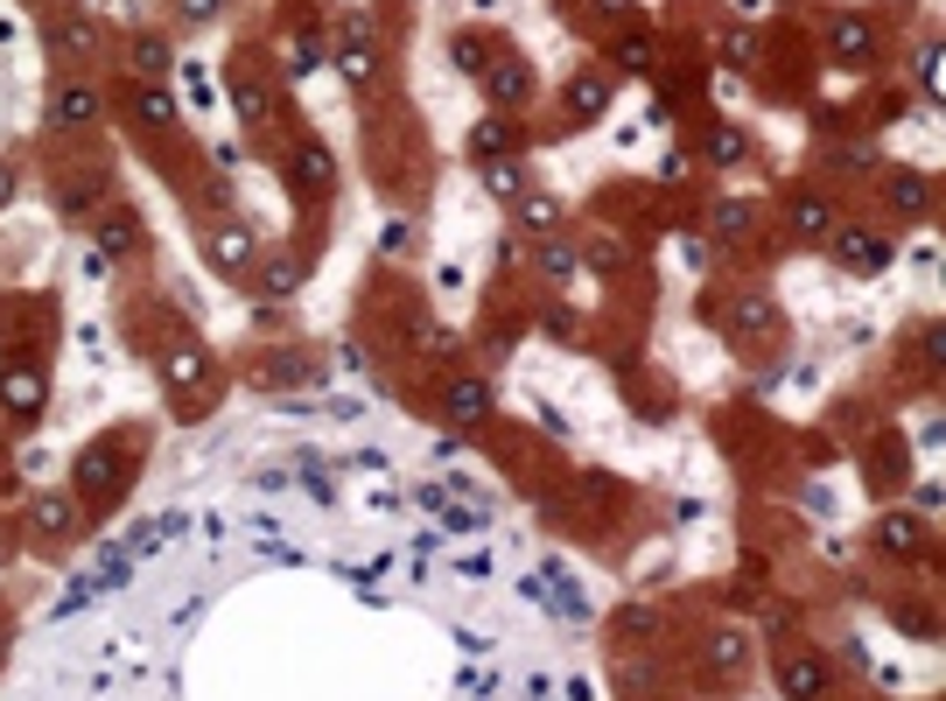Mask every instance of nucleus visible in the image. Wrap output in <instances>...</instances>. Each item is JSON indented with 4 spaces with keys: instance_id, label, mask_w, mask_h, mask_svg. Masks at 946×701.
I'll use <instances>...</instances> for the list:
<instances>
[{
    "instance_id": "f257e3e1",
    "label": "nucleus",
    "mask_w": 946,
    "mask_h": 701,
    "mask_svg": "<svg viewBox=\"0 0 946 701\" xmlns=\"http://www.w3.org/2000/svg\"><path fill=\"white\" fill-rule=\"evenodd\" d=\"M821 43H827V56L835 64H848V70H862V64H877V14H856V8H835L827 14V29H821Z\"/></svg>"
},
{
    "instance_id": "f03ea898",
    "label": "nucleus",
    "mask_w": 946,
    "mask_h": 701,
    "mask_svg": "<svg viewBox=\"0 0 946 701\" xmlns=\"http://www.w3.org/2000/svg\"><path fill=\"white\" fill-rule=\"evenodd\" d=\"M827 253H835L848 274H883L898 260V245L883 232H869V224H835V232H827Z\"/></svg>"
},
{
    "instance_id": "7ed1b4c3",
    "label": "nucleus",
    "mask_w": 946,
    "mask_h": 701,
    "mask_svg": "<svg viewBox=\"0 0 946 701\" xmlns=\"http://www.w3.org/2000/svg\"><path fill=\"white\" fill-rule=\"evenodd\" d=\"M70 484H78V499H85V505H106V499H120V484H127L120 442H99V449H85V457H78V470H70Z\"/></svg>"
},
{
    "instance_id": "20e7f679",
    "label": "nucleus",
    "mask_w": 946,
    "mask_h": 701,
    "mask_svg": "<svg viewBox=\"0 0 946 701\" xmlns=\"http://www.w3.org/2000/svg\"><path fill=\"white\" fill-rule=\"evenodd\" d=\"M610 99H617V70H575V78H568V120L575 127H596L603 112H610Z\"/></svg>"
},
{
    "instance_id": "39448f33",
    "label": "nucleus",
    "mask_w": 946,
    "mask_h": 701,
    "mask_svg": "<svg viewBox=\"0 0 946 701\" xmlns=\"http://www.w3.org/2000/svg\"><path fill=\"white\" fill-rule=\"evenodd\" d=\"M883 197H891L898 218H925L939 204V183L925 176V168H891V176H883Z\"/></svg>"
},
{
    "instance_id": "423d86ee",
    "label": "nucleus",
    "mask_w": 946,
    "mask_h": 701,
    "mask_svg": "<svg viewBox=\"0 0 946 701\" xmlns=\"http://www.w3.org/2000/svg\"><path fill=\"white\" fill-rule=\"evenodd\" d=\"M477 78H484V99L498 106V112H513V106H526V99H534V70H526L519 56H498V64H491V70H477Z\"/></svg>"
},
{
    "instance_id": "0eeeda50",
    "label": "nucleus",
    "mask_w": 946,
    "mask_h": 701,
    "mask_svg": "<svg viewBox=\"0 0 946 701\" xmlns=\"http://www.w3.org/2000/svg\"><path fill=\"white\" fill-rule=\"evenodd\" d=\"M779 688H785V701H827L835 673H827V659H821V653H792L785 667H779Z\"/></svg>"
},
{
    "instance_id": "6e6552de",
    "label": "nucleus",
    "mask_w": 946,
    "mask_h": 701,
    "mask_svg": "<svg viewBox=\"0 0 946 701\" xmlns=\"http://www.w3.org/2000/svg\"><path fill=\"white\" fill-rule=\"evenodd\" d=\"M99 112H106V99H99V85H85V78L50 91V120L56 127H99Z\"/></svg>"
},
{
    "instance_id": "1a4fd4ad",
    "label": "nucleus",
    "mask_w": 946,
    "mask_h": 701,
    "mask_svg": "<svg viewBox=\"0 0 946 701\" xmlns=\"http://www.w3.org/2000/svg\"><path fill=\"white\" fill-rule=\"evenodd\" d=\"M491 407H498V401H491V379H449L442 414H449L457 428H484V421H491Z\"/></svg>"
},
{
    "instance_id": "9d476101",
    "label": "nucleus",
    "mask_w": 946,
    "mask_h": 701,
    "mask_svg": "<svg viewBox=\"0 0 946 701\" xmlns=\"http://www.w3.org/2000/svg\"><path fill=\"white\" fill-rule=\"evenodd\" d=\"M288 176L301 197H323V189L337 183V162H330V147L323 141H295V155H288Z\"/></svg>"
},
{
    "instance_id": "9b49d317",
    "label": "nucleus",
    "mask_w": 946,
    "mask_h": 701,
    "mask_svg": "<svg viewBox=\"0 0 946 701\" xmlns=\"http://www.w3.org/2000/svg\"><path fill=\"white\" fill-rule=\"evenodd\" d=\"M757 224H765V204H750V197H723L708 211V239H723V245H744Z\"/></svg>"
},
{
    "instance_id": "f8f14e48",
    "label": "nucleus",
    "mask_w": 946,
    "mask_h": 701,
    "mask_svg": "<svg viewBox=\"0 0 946 701\" xmlns=\"http://www.w3.org/2000/svg\"><path fill=\"white\" fill-rule=\"evenodd\" d=\"M702 659H708L715 673H744V667H750V632H744V624H715L708 646H702Z\"/></svg>"
},
{
    "instance_id": "ddd939ff",
    "label": "nucleus",
    "mask_w": 946,
    "mask_h": 701,
    "mask_svg": "<svg viewBox=\"0 0 946 701\" xmlns=\"http://www.w3.org/2000/svg\"><path fill=\"white\" fill-rule=\"evenodd\" d=\"M869 540H877L883 555H919V540H925V519H919V513H877V526H869Z\"/></svg>"
},
{
    "instance_id": "4468645a",
    "label": "nucleus",
    "mask_w": 946,
    "mask_h": 701,
    "mask_svg": "<svg viewBox=\"0 0 946 701\" xmlns=\"http://www.w3.org/2000/svg\"><path fill=\"white\" fill-rule=\"evenodd\" d=\"M827 232H835V204H827L821 189H800V197H792V239H813V245H821Z\"/></svg>"
},
{
    "instance_id": "2eb2a0df",
    "label": "nucleus",
    "mask_w": 946,
    "mask_h": 701,
    "mask_svg": "<svg viewBox=\"0 0 946 701\" xmlns=\"http://www.w3.org/2000/svg\"><path fill=\"white\" fill-rule=\"evenodd\" d=\"M0 401H8L14 421H35V414H43V372L14 365V372H8V386H0Z\"/></svg>"
},
{
    "instance_id": "dca6fc26",
    "label": "nucleus",
    "mask_w": 946,
    "mask_h": 701,
    "mask_svg": "<svg viewBox=\"0 0 946 701\" xmlns=\"http://www.w3.org/2000/svg\"><path fill=\"white\" fill-rule=\"evenodd\" d=\"M211 267H224V274L253 267V232H245V224H218L211 232Z\"/></svg>"
},
{
    "instance_id": "f3484780",
    "label": "nucleus",
    "mask_w": 946,
    "mask_h": 701,
    "mask_svg": "<svg viewBox=\"0 0 946 701\" xmlns=\"http://www.w3.org/2000/svg\"><path fill=\"white\" fill-rule=\"evenodd\" d=\"M253 281H260V295L288 302V295L301 288V260H288V253H260V267H253Z\"/></svg>"
},
{
    "instance_id": "a211bd4d",
    "label": "nucleus",
    "mask_w": 946,
    "mask_h": 701,
    "mask_svg": "<svg viewBox=\"0 0 946 701\" xmlns=\"http://www.w3.org/2000/svg\"><path fill=\"white\" fill-rule=\"evenodd\" d=\"M513 218H519V232H554V224H561V197H547V189H519Z\"/></svg>"
},
{
    "instance_id": "6ab92c4d",
    "label": "nucleus",
    "mask_w": 946,
    "mask_h": 701,
    "mask_svg": "<svg viewBox=\"0 0 946 701\" xmlns=\"http://www.w3.org/2000/svg\"><path fill=\"white\" fill-rule=\"evenodd\" d=\"M534 267H540V274L561 288V281H575V267H582V260H575V245H568V239L540 232V239H534Z\"/></svg>"
},
{
    "instance_id": "aec40b11",
    "label": "nucleus",
    "mask_w": 946,
    "mask_h": 701,
    "mask_svg": "<svg viewBox=\"0 0 946 701\" xmlns=\"http://www.w3.org/2000/svg\"><path fill=\"white\" fill-rule=\"evenodd\" d=\"M204 372H211V365H204V351H197V344H168V351H162V379H168L176 393L204 386Z\"/></svg>"
},
{
    "instance_id": "412c9836",
    "label": "nucleus",
    "mask_w": 946,
    "mask_h": 701,
    "mask_svg": "<svg viewBox=\"0 0 946 701\" xmlns=\"http://www.w3.org/2000/svg\"><path fill=\"white\" fill-rule=\"evenodd\" d=\"M505 147H513V127H505L498 112L470 127V162H477V168H484V162H505Z\"/></svg>"
},
{
    "instance_id": "4be33fe9",
    "label": "nucleus",
    "mask_w": 946,
    "mask_h": 701,
    "mask_svg": "<svg viewBox=\"0 0 946 701\" xmlns=\"http://www.w3.org/2000/svg\"><path fill=\"white\" fill-rule=\"evenodd\" d=\"M232 99H239V120H267V112H274V85L267 78H253V70H239V78H232Z\"/></svg>"
},
{
    "instance_id": "5701e85b",
    "label": "nucleus",
    "mask_w": 946,
    "mask_h": 701,
    "mask_svg": "<svg viewBox=\"0 0 946 701\" xmlns=\"http://www.w3.org/2000/svg\"><path fill=\"white\" fill-rule=\"evenodd\" d=\"M91 239H99V253H112V260H120V253H134L141 224H134V211H106V218H99V232H91Z\"/></svg>"
},
{
    "instance_id": "b1692460",
    "label": "nucleus",
    "mask_w": 946,
    "mask_h": 701,
    "mask_svg": "<svg viewBox=\"0 0 946 701\" xmlns=\"http://www.w3.org/2000/svg\"><path fill=\"white\" fill-rule=\"evenodd\" d=\"M134 70H141L147 85H162L168 70H176V50H168L162 35H141V43H134Z\"/></svg>"
},
{
    "instance_id": "393cba45",
    "label": "nucleus",
    "mask_w": 946,
    "mask_h": 701,
    "mask_svg": "<svg viewBox=\"0 0 946 701\" xmlns=\"http://www.w3.org/2000/svg\"><path fill=\"white\" fill-rule=\"evenodd\" d=\"M337 70H344V85H358V91H365V85L378 78V56H372V43H344Z\"/></svg>"
},
{
    "instance_id": "a878e982",
    "label": "nucleus",
    "mask_w": 946,
    "mask_h": 701,
    "mask_svg": "<svg viewBox=\"0 0 946 701\" xmlns=\"http://www.w3.org/2000/svg\"><path fill=\"white\" fill-rule=\"evenodd\" d=\"M134 112L147 127H176V99H168V85H147L141 78V99H134Z\"/></svg>"
},
{
    "instance_id": "bb28decb",
    "label": "nucleus",
    "mask_w": 946,
    "mask_h": 701,
    "mask_svg": "<svg viewBox=\"0 0 946 701\" xmlns=\"http://www.w3.org/2000/svg\"><path fill=\"white\" fill-rule=\"evenodd\" d=\"M771 324H779V309H771L765 295H744V302H736V337H765Z\"/></svg>"
},
{
    "instance_id": "cd10ccee",
    "label": "nucleus",
    "mask_w": 946,
    "mask_h": 701,
    "mask_svg": "<svg viewBox=\"0 0 946 701\" xmlns=\"http://www.w3.org/2000/svg\"><path fill=\"white\" fill-rule=\"evenodd\" d=\"M939 70H946V43L933 35V43L919 50V91H925V99H933V106H939V91H946V78H939Z\"/></svg>"
},
{
    "instance_id": "c85d7f7f",
    "label": "nucleus",
    "mask_w": 946,
    "mask_h": 701,
    "mask_svg": "<svg viewBox=\"0 0 946 701\" xmlns=\"http://www.w3.org/2000/svg\"><path fill=\"white\" fill-rule=\"evenodd\" d=\"M70 513H78V499H64V491H50V499H35V519H43V534H70Z\"/></svg>"
},
{
    "instance_id": "c756f323",
    "label": "nucleus",
    "mask_w": 946,
    "mask_h": 701,
    "mask_svg": "<svg viewBox=\"0 0 946 701\" xmlns=\"http://www.w3.org/2000/svg\"><path fill=\"white\" fill-rule=\"evenodd\" d=\"M484 189H491V197H505V204H513L519 189H526V168H519V162H484Z\"/></svg>"
},
{
    "instance_id": "7c9ffc66",
    "label": "nucleus",
    "mask_w": 946,
    "mask_h": 701,
    "mask_svg": "<svg viewBox=\"0 0 946 701\" xmlns=\"http://www.w3.org/2000/svg\"><path fill=\"white\" fill-rule=\"evenodd\" d=\"M575 260H582V267H596V274H617V267H624V245H617L610 232H596V239H590V245H582V253H575Z\"/></svg>"
},
{
    "instance_id": "2f4dec72",
    "label": "nucleus",
    "mask_w": 946,
    "mask_h": 701,
    "mask_svg": "<svg viewBox=\"0 0 946 701\" xmlns=\"http://www.w3.org/2000/svg\"><path fill=\"white\" fill-rule=\"evenodd\" d=\"M702 155H708L715 168H729V162H744V134H736V127H708V141H702Z\"/></svg>"
},
{
    "instance_id": "473e14b6",
    "label": "nucleus",
    "mask_w": 946,
    "mask_h": 701,
    "mask_svg": "<svg viewBox=\"0 0 946 701\" xmlns=\"http://www.w3.org/2000/svg\"><path fill=\"white\" fill-rule=\"evenodd\" d=\"M617 70H631V78H652V35H624V43H617Z\"/></svg>"
},
{
    "instance_id": "72a5a7b5",
    "label": "nucleus",
    "mask_w": 946,
    "mask_h": 701,
    "mask_svg": "<svg viewBox=\"0 0 946 701\" xmlns=\"http://www.w3.org/2000/svg\"><path fill=\"white\" fill-rule=\"evenodd\" d=\"M224 8H232V0H176V14H183V22H197V29H204V22H218Z\"/></svg>"
},
{
    "instance_id": "f704fd0d",
    "label": "nucleus",
    "mask_w": 946,
    "mask_h": 701,
    "mask_svg": "<svg viewBox=\"0 0 946 701\" xmlns=\"http://www.w3.org/2000/svg\"><path fill=\"white\" fill-rule=\"evenodd\" d=\"M449 56H457V70H484V43H477V35H457Z\"/></svg>"
},
{
    "instance_id": "c9c22d12",
    "label": "nucleus",
    "mask_w": 946,
    "mask_h": 701,
    "mask_svg": "<svg viewBox=\"0 0 946 701\" xmlns=\"http://www.w3.org/2000/svg\"><path fill=\"white\" fill-rule=\"evenodd\" d=\"M56 43H64L70 56H85V50H91V29H85V22H56Z\"/></svg>"
},
{
    "instance_id": "e433bc0d",
    "label": "nucleus",
    "mask_w": 946,
    "mask_h": 701,
    "mask_svg": "<svg viewBox=\"0 0 946 701\" xmlns=\"http://www.w3.org/2000/svg\"><path fill=\"white\" fill-rule=\"evenodd\" d=\"M939 505H946V491L939 484H919V519H939Z\"/></svg>"
},
{
    "instance_id": "4c0bfd02",
    "label": "nucleus",
    "mask_w": 946,
    "mask_h": 701,
    "mask_svg": "<svg viewBox=\"0 0 946 701\" xmlns=\"http://www.w3.org/2000/svg\"><path fill=\"white\" fill-rule=\"evenodd\" d=\"M14 197V168H0V204H8Z\"/></svg>"
}]
</instances>
